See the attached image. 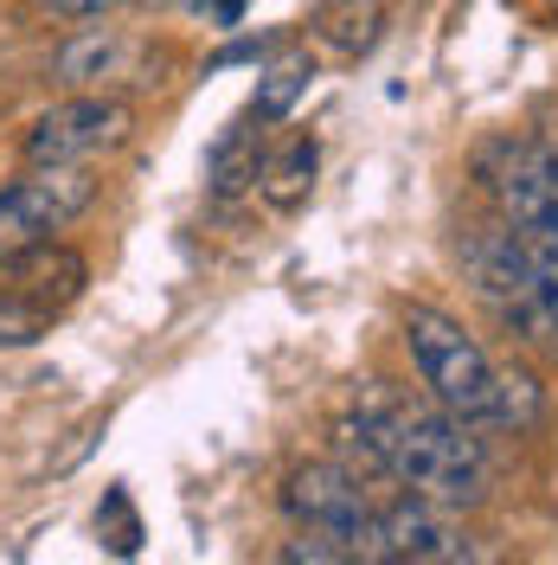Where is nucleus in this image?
I'll use <instances>...</instances> for the list:
<instances>
[{"label": "nucleus", "instance_id": "6", "mask_svg": "<svg viewBox=\"0 0 558 565\" xmlns=\"http://www.w3.org/2000/svg\"><path fill=\"white\" fill-rule=\"evenodd\" d=\"M90 200H97L90 168H26V180L0 193V264L52 245Z\"/></svg>", "mask_w": 558, "mask_h": 565}, {"label": "nucleus", "instance_id": "17", "mask_svg": "<svg viewBox=\"0 0 558 565\" xmlns=\"http://www.w3.org/2000/svg\"><path fill=\"white\" fill-rule=\"evenodd\" d=\"M193 7L206 13L212 26H238V20H245V7H250V0H193Z\"/></svg>", "mask_w": 558, "mask_h": 565}, {"label": "nucleus", "instance_id": "1", "mask_svg": "<svg viewBox=\"0 0 558 565\" xmlns=\"http://www.w3.org/2000/svg\"><path fill=\"white\" fill-rule=\"evenodd\" d=\"M347 444H360V462L373 476H391L398 489L443 501V508H482L494 489L489 450L469 437V424L450 412H418V405H366L360 418L341 424Z\"/></svg>", "mask_w": 558, "mask_h": 565}, {"label": "nucleus", "instance_id": "7", "mask_svg": "<svg viewBox=\"0 0 558 565\" xmlns=\"http://www.w3.org/2000/svg\"><path fill=\"white\" fill-rule=\"evenodd\" d=\"M136 129V109L122 97H104V90H84L71 104L45 109L33 129H26V168H90L97 154L122 148Z\"/></svg>", "mask_w": 558, "mask_h": 565}, {"label": "nucleus", "instance_id": "11", "mask_svg": "<svg viewBox=\"0 0 558 565\" xmlns=\"http://www.w3.org/2000/svg\"><path fill=\"white\" fill-rule=\"evenodd\" d=\"M314 161H321L314 136H289L277 154L257 168V186H264V200H270V206H282V212L302 206V200H309V186H314Z\"/></svg>", "mask_w": 558, "mask_h": 565}, {"label": "nucleus", "instance_id": "10", "mask_svg": "<svg viewBox=\"0 0 558 565\" xmlns=\"http://www.w3.org/2000/svg\"><path fill=\"white\" fill-rule=\"evenodd\" d=\"M379 26H385V0H321L314 7V33H321V45H334L341 58L373 52Z\"/></svg>", "mask_w": 558, "mask_h": 565}, {"label": "nucleus", "instance_id": "14", "mask_svg": "<svg viewBox=\"0 0 558 565\" xmlns=\"http://www.w3.org/2000/svg\"><path fill=\"white\" fill-rule=\"evenodd\" d=\"M45 334H52V309L7 282V289H0V348H33Z\"/></svg>", "mask_w": 558, "mask_h": 565}, {"label": "nucleus", "instance_id": "3", "mask_svg": "<svg viewBox=\"0 0 558 565\" xmlns=\"http://www.w3.org/2000/svg\"><path fill=\"white\" fill-rule=\"evenodd\" d=\"M405 348L418 360L430 398H437L450 418H462L469 430H475V424H501V366L482 353V341H475L455 316L423 309V302L405 309Z\"/></svg>", "mask_w": 558, "mask_h": 565}, {"label": "nucleus", "instance_id": "8", "mask_svg": "<svg viewBox=\"0 0 558 565\" xmlns=\"http://www.w3.org/2000/svg\"><path fill=\"white\" fill-rule=\"evenodd\" d=\"M379 546L385 559H411V565H475L489 559V546L455 521V508L423 501V494H398L379 501Z\"/></svg>", "mask_w": 558, "mask_h": 565}, {"label": "nucleus", "instance_id": "5", "mask_svg": "<svg viewBox=\"0 0 558 565\" xmlns=\"http://www.w3.org/2000/svg\"><path fill=\"white\" fill-rule=\"evenodd\" d=\"M282 508L289 521H302L309 533L334 540L347 559H385L379 546V501L360 489V476L341 462H302L282 482Z\"/></svg>", "mask_w": 558, "mask_h": 565}, {"label": "nucleus", "instance_id": "9", "mask_svg": "<svg viewBox=\"0 0 558 565\" xmlns=\"http://www.w3.org/2000/svg\"><path fill=\"white\" fill-rule=\"evenodd\" d=\"M136 65H141V45L122 39L116 26H90L58 52V77L71 90H109L116 77H136Z\"/></svg>", "mask_w": 558, "mask_h": 565}, {"label": "nucleus", "instance_id": "15", "mask_svg": "<svg viewBox=\"0 0 558 565\" xmlns=\"http://www.w3.org/2000/svg\"><path fill=\"white\" fill-rule=\"evenodd\" d=\"M109 527H116V540H109V546H116V553H136L141 527H136V514H129V494H122V489L109 494Z\"/></svg>", "mask_w": 558, "mask_h": 565}, {"label": "nucleus", "instance_id": "16", "mask_svg": "<svg viewBox=\"0 0 558 565\" xmlns=\"http://www.w3.org/2000/svg\"><path fill=\"white\" fill-rule=\"evenodd\" d=\"M58 20H104V13H116V7H129V0H45Z\"/></svg>", "mask_w": 558, "mask_h": 565}, {"label": "nucleus", "instance_id": "4", "mask_svg": "<svg viewBox=\"0 0 558 565\" xmlns=\"http://www.w3.org/2000/svg\"><path fill=\"white\" fill-rule=\"evenodd\" d=\"M482 180H489L501 218L514 225V238L558 270V154L533 148V141H489Z\"/></svg>", "mask_w": 558, "mask_h": 565}, {"label": "nucleus", "instance_id": "13", "mask_svg": "<svg viewBox=\"0 0 558 565\" xmlns=\"http://www.w3.org/2000/svg\"><path fill=\"white\" fill-rule=\"evenodd\" d=\"M309 77H314L309 52H289V58H277V65L264 71V84H257V104H250V116H257V122H277V116H289V104L309 90Z\"/></svg>", "mask_w": 558, "mask_h": 565}, {"label": "nucleus", "instance_id": "2", "mask_svg": "<svg viewBox=\"0 0 558 565\" xmlns=\"http://www.w3.org/2000/svg\"><path fill=\"white\" fill-rule=\"evenodd\" d=\"M462 270L514 341L558 353V270L514 238V225H475L462 238Z\"/></svg>", "mask_w": 558, "mask_h": 565}, {"label": "nucleus", "instance_id": "12", "mask_svg": "<svg viewBox=\"0 0 558 565\" xmlns=\"http://www.w3.org/2000/svg\"><path fill=\"white\" fill-rule=\"evenodd\" d=\"M257 168H264V161H257V129H250V122H232V129H225V136H218V148H212V193H218V200H238V193H245V186H257Z\"/></svg>", "mask_w": 558, "mask_h": 565}]
</instances>
